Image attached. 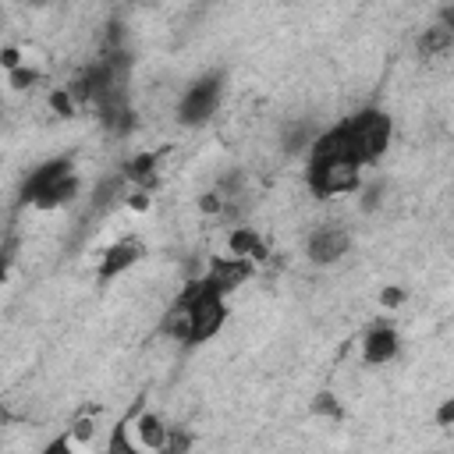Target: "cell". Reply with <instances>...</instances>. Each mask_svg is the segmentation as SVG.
<instances>
[{
	"mask_svg": "<svg viewBox=\"0 0 454 454\" xmlns=\"http://www.w3.org/2000/svg\"><path fill=\"white\" fill-rule=\"evenodd\" d=\"M362 160L351 156L330 131H316L305 160V184L316 199H333L362 188Z\"/></svg>",
	"mask_w": 454,
	"mask_h": 454,
	"instance_id": "1",
	"label": "cell"
},
{
	"mask_svg": "<svg viewBox=\"0 0 454 454\" xmlns=\"http://www.w3.org/2000/svg\"><path fill=\"white\" fill-rule=\"evenodd\" d=\"M177 301L188 309V319H192L188 344H206L223 330V323H227V294H220L202 273L192 277L177 291Z\"/></svg>",
	"mask_w": 454,
	"mask_h": 454,
	"instance_id": "2",
	"label": "cell"
},
{
	"mask_svg": "<svg viewBox=\"0 0 454 454\" xmlns=\"http://www.w3.org/2000/svg\"><path fill=\"white\" fill-rule=\"evenodd\" d=\"M340 124H344V135H348V142H351V149H355V156H358L362 163H376V160L390 149L394 121H390L387 110L365 106V110L344 117Z\"/></svg>",
	"mask_w": 454,
	"mask_h": 454,
	"instance_id": "3",
	"label": "cell"
},
{
	"mask_svg": "<svg viewBox=\"0 0 454 454\" xmlns=\"http://www.w3.org/2000/svg\"><path fill=\"white\" fill-rule=\"evenodd\" d=\"M220 99H223V74H220V71L202 74V78L192 82L188 92L181 96V103H177V121H181L184 128L206 124V121L216 114Z\"/></svg>",
	"mask_w": 454,
	"mask_h": 454,
	"instance_id": "4",
	"label": "cell"
},
{
	"mask_svg": "<svg viewBox=\"0 0 454 454\" xmlns=\"http://www.w3.org/2000/svg\"><path fill=\"white\" fill-rule=\"evenodd\" d=\"M348 252H351V231L344 223H319L305 241V255L312 266H333Z\"/></svg>",
	"mask_w": 454,
	"mask_h": 454,
	"instance_id": "5",
	"label": "cell"
},
{
	"mask_svg": "<svg viewBox=\"0 0 454 454\" xmlns=\"http://www.w3.org/2000/svg\"><path fill=\"white\" fill-rule=\"evenodd\" d=\"M67 174H74V160H71V156H50V160H43L35 170H28V177L21 181L18 199H21L25 206H35L39 195H43L46 188H53V184H57L60 177H67Z\"/></svg>",
	"mask_w": 454,
	"mask_h": 454,
	"instance_id": "6",
	"label": "cell"
},
{
	"mask_svg": "<svg viewBox=\"0 0 454 454\" xmlns=\"http://www.w3.org/2000/svg\"><path fill=\"white\" fill-rule=\"evenodd\" d=\"M252 270H255V262L223 252V255H213V259H209V266L202 270V277H206L220 294H231V291H238V287L252 277Z\"/></svg>",
	"mask_w": 454,
	"mask_h": 454,
	"instance_id": "7",
	"label": "cell"
},
{
	"mask_svg": "<svg viewBox=\"0 0 454 454\" xmlns=\"http://www.w3.org/2000/svg\"><path fill=\"white\" fill-rule=\"evenodd\" d=\"M142 255H145V248H142V241H138V238H121V241H114V245L103 252L96 277H99L103 284H110L114 277H121L124 270H131Z\"/></svg>",
	"mask_w": 454,
	"mask_h": 454,
	"instance_id": "8",
	"label": "cell"
},
{
	"mask_svg": "<svg viewBox=\"0 0 454 454\" xmlns=\"http://www.w3.org/2000/svg\"><path fill=\"white\" fill-rule=\"evenodd\" d=\"M397 351H401V337H397V330L387 326V323H376V326L362 337V358H365V365H387V362L397 358Z\"/></svg>",
	"mask_w": 454,
	"mask_h": 454,
	"instance_id": "9",
	"label": "cell"
},
{
	"mask_svg": "<svg viewBox=\"0 0 454 454\" xmlns=\"http://www.w3.org/2000/svg\"><path fill=\"white\" fill-rule=\"evenodd\" d=\"M450 46H454V14H450V7H443L440 21H433L419 32L415 50H419V57H443V53H450Z\"/></svg>",
	"mask_w": 454,
	"mask_h": 454,
	"instance_id": "10",
	"label": "cell"
},
{
	"mask_svg": "<svg viewBox=\"0 0 454 454\" xmlns=\"http://www.w3.org/2000/svg\"><path fill=\"white\" fill-rule=\"evenodd\" d=\"M128 429L135 433V447L138 450H163L167 447V422L156 411H138L135 419H124Z\"/></svg>",
	"mask_w": 454,
	"mask_h": 454,
	"instance_id": "11",
	"label": "cell"
},
{
	"mask_svg": "<svg viewBox=\"0 0 454 454\" xmlns=\"http://www.w3.org/2000/svg\"><path fill=\"white\" fill-rule=\"evenodd\" d=\"M121 177L128 181V184H135V188H153L156 181H160V153H149V149H142V153H135L124 167H121Z\"/></svg>",
	"mask_w": 454,
	"mask_h": 454,
	"instance_id": "12",
	"label": "cell"
},
{
	"mask_svg": "<svg viewBox=\"0 0 454 454\" xmlns=\"http://www.w3.org/2000/svg\"><path fill=\"white\" fill-rule=\"evenodd\" d=\"M227 252L238 255V259H248V262H262L270 255V248H266V241L255 227H234L227 234Z\"/></svg>",
	"mask_w": 454,
	"mask_h": 454,
	"instance_id": "13",
	"label": "cell"
},
{
	"mask_svg": "<svg viewBox=\"0 0 454 454\" xmlns=\"http://www.w3.org/2000/svg\"><path fill=\"white\" fill-rule=\"evenodd\" d=\"M312 415H316V419L340 422V419H344V404H340V397H333L330 390H323V394L312 397Z\"/></svg>",
	"mask_w": 454,
	"mask_h": 454,
	"instance_id": "14",
	"label": "cell"
},
{
	"mask_svg": "<svg viewBox=\"0 0 454 454\" xmlns=\"http://www.w3.org/2000/svg\"><path fill=\"white\" fill-rule=\"evenodd\" d=\"M35 82H39V71H35V67H28V64H18L14 71H7V85H11V89H18V92L32 89Z\"/></svg>",
	"mask_w": 454,
	"mask_h": 454,
	"instance_id": "15",
	"label": "cell"
},
{
	"mask_svg": "<svg viewBox=\"0 0 454 454\" xmlns=\"http://www.w3.org/2000/svg\"><path fill=\"white\" fill-rule=\"evenodd\" d=\"M46 103H50V110H53L57 117H74V110H78V103L71 99V92H67V89H53Z\"/></svg>",
	"mask_w": 454,
	"mask_h": 454,
	"instance_id": "16",
	"label": "cell"
},
{
	"mask_svg": "<svg viewBox=\"0 0 454 454\" xmlns=\"http://www.w3.org/2000/svg\"><path fill=\"white\" fill-rule=\"evenodd\" d=\"M92 436H96V422H92V419H78L74 426H67V440H71V447L92 443Z\"/></svg>",
	"mask_w": 454,
	"mask_h": 454,
	"instance_id": "17",
	"label": "cell"
},
{
	"mask_svg": "<svg viewBox=\"0 0 454 454\" xmlns=\"http://www.w3.org/2000/svg\"><path fill=\"white\" fill-rule=\"evenodd\" d=\"M408 301V291L404 287H397V284H387L383 291H380V305L387 309V312H394V309H401Z\"/></svg>",
	"mask_w": 454,
	"mask_h": 454,
	"instance_id": "18",
	"label": "cell"
},
{
	"mask_svg": "<svg viewBox=\"0 0 454 454\" xmlns=\"http://www.w3.org/2000/svg\"><path fill=\"white\" fill-rule=\"evenodd\" d=\"M380 206H383V181H372V184L362 188V209L365 213H376Z\"/></svg>",
	"mask_w": 454,
	"mask_h": 454,
	"instance_id": "19",
	"label": "cell"
},
{
	"mask_svg": "<svg viewBox=\"0 0 454 454\" xmlns=\"http://www.w3.org/2000/svg\"><path fill=\"white\" fill-rule=\"evenodd\" d=\"M220 209H223L220 192H206V195H199V213H206V216H220Z\"/></svg>",
	"mask_w": 454,
	"mask_h": 454,
	"instance_id": "20",
	"label": "cell"
},
{
	"mask_svg": "<svg viewBox=\"0 0 454 454\" xmlns=\"http://www.w3.org/2000/svg\"><path fill=\"white\" fill-rule=\"evenodd\" d=\"M128 206H131L135 213H145V209L153 206V199H149L145 188H131V192H128Z\"/></svg>",
	"mask_w": 454,
	"mask_h": 454,
	"instance_id": "21",
	"label": "cell"
},
{
	"mask_svg": "<svg viewBox=\"0 0 454 454\" xmlns=\"http://www.w3.org/2000/svg\"><path fill=\"white\" fill-rule=\"evenodd\" d=\"M18 64H25L21 50H18V46H4V50H0V67H4V71H14Z\"/></svg>",
	"mask_w": 454,
	"mask_h": 454,
	"instance_id": "22",
	"label": "cell"
},
{
	"mask_svg": "<svg viewBox=\"0 0 454 454\" xmlns=\"http://www.w3.org/2000/svg\"><path fill=\"white\" fill-rule=\"evenodd\" d=\"M450 422H454V397H443V404H440V411H436V426L450 429Z\"/></svg>",
	"mask_w": 454,
	"mask_h": 454,
	"instance_id": "23",
	"label": "cell"
},
{
	"mask_svg": "<svg viewBox=\"0 0 454 454\" xmlns=\"http://www.w3.org/2000/svg\"><path fill=\"white\" fill-rule=\"evenodd\" d=\"M7 259H11V255H0V284H4V277H7Z\"/></svg>",
	"mask_w": 454,
	"mask_h": 454,
	"instance_id": "24",
	"label": "cell"
},
{
	"mask_svg": "<svg viewBox=\"0 0 454 454\" xmlns=\"http://www.w3.org/2000/svg\"><path fill=\"white\" fill-rule=\"evenodd\" d=\"M7 422H11V415H7V408L0 404V426H7Z\"/></svg>",
	"mask_w": 454,
	"mask_h": 454,
	"instance_id": "25",
	"label": "cell"
}]
</instances>
